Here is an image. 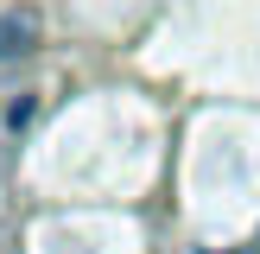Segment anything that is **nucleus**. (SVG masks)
Returning <instances> with one entry per match:
<instances>
[{
	"label": "nucleus",
	"mask_w": 260,
	"mask_h": 254,
	"mask_svg": "<svg viewBox=\"0 0 260 254\" xmlns=\"http://www.w3.org/2000/svg\"><path fill=\"white\" fill-rule=\"evenodd\" d=\"M203 254H260V248H203Z\"/></svg>",
	"instance_id": "7ed1b4c3"
},
{
	"label": "nucleus",
	"mask_w": 260,
	"mask_h": 254,
	"mask_svg": "<svg viewBox=\"0 0 260 254\" xmlns=\"http://www.w3.org/2000/svg\"><path fill=\"white\" fill-rule=\"evenodd\" d=\"M7 121H13V127H25V121H32V96H13V108H7Z\"/></svg>",
	"instance_id": "f03ea898"
},
{
	"label": "nucleus",
	"mask_w": 260,
	"mask_h": 254,
	"mask_svg": "<svg viewBox=\"0 0 260 254\" xmlns=\"http://www.w3.org/2000/svg\"><path fill=\"white\" fill-rule=\"evenodd\" d=\"M38 51V19L25 7H0V64H19Z\"/></svg>",
	"instance_id": "f257e3e1"
}]
</instances>
